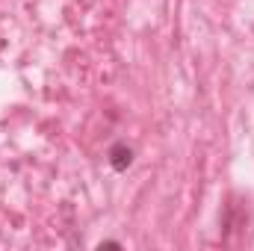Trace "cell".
Segmentation results:
<instances>
[{"label": "cell", "mask_w": 254, "mask_h": 251, "mask_svg": "<svg viewBox=\"0 0 254 251\" xmlns=\"http://www.w3.org/2000/svg\"><path fill=\"white\" fill-rule=\"evenodd\" d=\"M107 157H110V166H113L116 172H127V169L133 166V148H130L127 142H116Z\"/></svg>", "instance_id": "1"}, {"label": "cell", "mask_w": 254, "mask_h": 251, "mask_svg": "<svg viewBox=\"0 0 254 251\" xmlns=\"http://www.w3.org/2000/svg\"><path fill=\"white\" fill-rule=\"evenodd\" d=\"M98 249H122V243H116V240H104V243H98Z\"/></svg>", "instance_id": "2"}]
</instances>
